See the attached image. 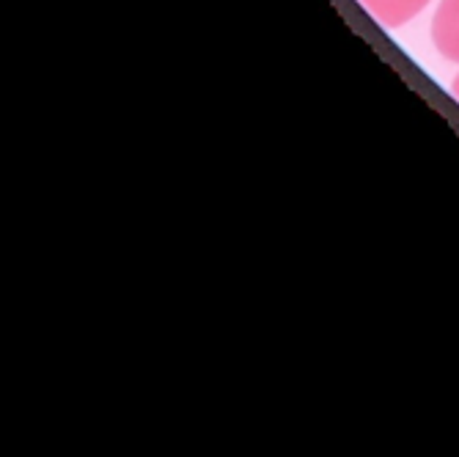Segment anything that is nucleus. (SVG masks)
I'll return each mask as SVG.
<instances>
[{
	"label": "nucleus",
	"mask_w": 459,
	"mask_h": 457,
	"mask_svg": "<svg viewBox=\"0 0 459 457\" xmlns=\"http://www.w3.org/2000/svg\"><path fill=\"white\" fill-rule=\"evenodd\" d=\"M432 45L435 50L459 64V0H440L432 17Z\"/></svg>",
	"instance_id": "1"
},
{
	"label": "nucleus",
	"mask_w": 459,
	"mask_h": 457,
	"mask_svg": "<svg viewBox=\"0 0 459 457\" xmlns=\"http://www.w3.org/2000/svg\"><path fill=\"white\" fill-rule=\"evenodd\" d=\"M451 94H454V97L459 100V75L454 77V86H451Z\"/></svg>",
	"instance_id": "3"
},
{
	"label": "nucleus",
	"mask_w": 459,
	"mask_h": 457,
	"mask_svg": "<svg viewBox=\"0 0 459 457\" xmlns=\"http://www.w3.org/2000/svg\"><path fill=\"white\" fill-rule=\"evenodd\" d=\"M358 4L383 28H399L419 17L432 0H358Z\"/></svg>",
	"instance_id": "2"
}]
</instances>
